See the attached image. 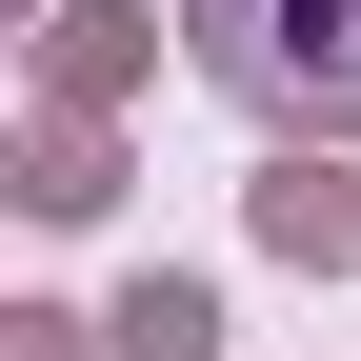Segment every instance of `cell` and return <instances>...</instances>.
I'll return each mask as SVG.
<instances>
[{
	"label": "cell",
	"mask_w": 361,
	"mask_h": 361,
	"mask_svg": "<svg viewBox=\"0 0 361 361\" xmlns=\"http://www.w3.org/2000/svg\"><path fill=\"white\" fill-rule=\"evenodd\" d=\"M201 80L261 101V121L361 141V0H201Z\"/></svg>",
	"instance_id": "obj_1"
}]
</instances>
